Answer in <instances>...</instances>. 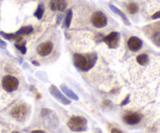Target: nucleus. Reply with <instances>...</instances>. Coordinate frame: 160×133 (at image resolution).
I'll use <instances>...</instances> for the list:
<instances>
[{
  "label": "nucleus",
  "mask_w": 160,
  "mask_h": 133,
  "mask_svg": "<svg viewBox=\"0 0 160 133\" xmlns=\"http://www.w3.org/2000/svg\"><path fill=\"white\" fill-rule=\"evenodd\" d=\"M152 18L153 20H156V19L160 18V11H159V12H156L155 14H153L152 17Z\"/></svg>",
  "instance_id": "nucleus-23"
},
{
  "label": "nucleus",
  "mask_w": 160,
  "mask_h": 133,
  "mask_svg": "<svg viewBox=\"0 0 160 133\" xmlns=\"http://www.w3.org/2000/svg\"><path fill=\"white\" fill-rule=\"evenodd\" d=\"M61 88H62V90L64 92V93H65V94L67 95L68 97H70V99H72V100H74V101H78V99H79V98H78V95H77L76 93H73L71 90H70L69 88H67V87L64 85L61 86Z\"/></svg>",
  "instance_id": "nucleus-14"
},
{
  "label": "nucleus",
  "mask_w": 160,
  "mask_h": 133,
  "mask_svg": "<svg viewBox=\"0 0 160 133\" xmlns=\"http://www.w3.org/2000/svg\"><path fill=\"white\" fill-rule=\"evenodd\" d=\"M16 48H17V49L20 50V51H21V53H23V54H25L26 53V47L24 46V45H20L19 44H16Z\"/></svg>",
  "instance_id": "nucleus-21"
},
{
  "label": "nucleus",
  "mask_w": 160,
  "mask_h": 133,
  "mask_svg": "<svg viewBox=\"0 0 160 133\" xmlns=\"http://www.w3.org/2000/svg\"><path fill=\"white\" fill-rule=\"evenodd\" d=\"M6 47V42L2 41V40L0 39V48H5Z\"/></svg>",
  "instance_id": "nucleus-25"
},
{
  "label": "nucleus",
  "mask_w": 160,
  "mask_h": 133,
  "mask_svg": "<svg viewBox=\"0 0 160 133\" xmlns=\"http://www.w3.org/2000/svg\"><path fill=\"white\" fill-rule=\"evenodd\" d=\"M129 101H130V95H128V96H127V97L125 98L123 101H122V103L120 105L121 106L126 105V104H128V103H129Z\"/></svg>",
  "instance_id": "nucleus-22"
},
{
  "label": "nucleus",
  "mask_w": 160,
  "mask_h": 133,
  "mask_svg": "<svg viewBox=\"0 0 160 133\" xmlns=\"http://www.w3.org/2000/svg\"><path fill=\"white\" fill-rule=\"evenodd\" d=\"M111 133H123V132H122L120 129H116V128H112V129H111Z\"/></svg>",
  "instance_id": "nucleus-24"
},
{
  "label": "nucleus",
  "mask_w": 160,
  "mask_h": 133,
  "mask_svg": "<svg viewBox=\"0 0 160 133\" xmlns=\"http://www.w3.org/2000/svg\"><path fill=\"white\" fill-rule=\"evenodd\" d=\"M53 51V44L51 41H45L38 45L37 48V53L41 57H47Z\"/></svg>",
  "instance_id": "nucleus-7"
},
{
  "label": "nucleus",
  "mask_w": 160,
  "mask_h": 133,
  "mask_svg": "<svg viewBox=\"0 0 160 133\" xmlns=\"http://www.w3.org/2000/svg\"><path fill=\"white\" fill-rule=\"evenodd\" d=\"M12 133H20V132H12Z\"/></svg>",
  "instance_id": "nucleus-28"
},
{
  "label": "nucleus",
  "mask_w": 160,
  "mask_h": 133,
  "mask_svg": "<svg viewBox=\"0 0 160 133\" xmlns=\"http://www.w3.org/2000/svg\"><path fill=\"white\" fill-rule=\"evenodd\" d=\"M72 17H73V12H72L71 9H69L68 12H67V16H66V20H65V23L67 27H70V23H71Z\"/></svg>",
  "instance_id": "nucleus-20"
},
{
  "label": "nucleus",
  "mask_w": 160,
  "mask_h": 133,
  "mask_svg": "<svg viewBox=\"0 0 160 133\" xmlns=\"http://www.w3.org/2000/svg\"><path fill=\"white\" fill-rule=\"evenodd\" d=\"M107 17L101 11H97L92 17V23L96 28H103L107 25Z\"/></svg>",
  "instance_id": "nucleus-6"
},
{
  "label": "nucleus",
  "mask_w": 160,
  "mask_h": 133,
  "mask_svg": "<svg viewBox=\"0 0 160 133\" xmlns=\"http://www.w3.org/2000/svg\"><path fill=\"white\" fill-rule=\"evenodd\" d=\"M96 59L95 55H90V57L87 58L83 55L75 54L73 55V62L75 66L79 70L88 71L95 64Z\"/></svg>",
  "instance_id": "nucleus-1"
},
{
  "label": "nucleus",
  "mask_w": 160,
  "mask_h": 133,
  "mask_svg": "<svg viewBox=\"0 0 160 133\" xmlns=\"http://www.w3.org/2000/svg\"><path fill=\"white\" fill-rule=\"evenodd\" d=\"M33 31V27L31 26H23V27L20 28L18 31H17L16 34L17 35H28V34H31Z\"/></svg>",
  "instance_id": "nucleus-17"
},
{
  "label": "nucleus",
  "mask_w": 160,
  "mask_h": 133,
  "mask_svg": "<svg viewBox=\"0 0 160 133\" xmlns=\"http://www.w3.org/2000/svg\"><path fill=\"white\" fill-rule=\"evenodd\" d=\"M49 6L52 10L62 12L67 8V2L65 0H51Z\"/></svg>",
  "instance_id": "nucleus-12"
},
{
  "label": "nucleus",
  "mask_w": 160,
  "mask_h": 133,
  "mask_svg": "<svg viewBox=\"0 0 160 133\" xmlns=\"http://www.w3.org/2000/svg\"><path fill=\"white\" fill-rule=\"evenodd\" d=\"M2 85L6 91H15L19 87V80L12 76H6L2 80Z\"/></svg>",
  "instance_id": "nucleus-5"
},
{
  "label": "nucleus",
  "mask_w": 160,
  "mask_h": 133,
  "mask_svg": "<svg viewBox=\"0 0 160 133\" xmlns=\"http://www.w3.org/2000/svg\"><path fill=\"white\" fill-rule=\"evenodd\" d=\"M0 34L2 37H4L6 40H17L18 41H20L22 39V37L20 35H17V34H7V33H5L3 31L0 32Z\"/></svg>",
  "instance_id": "nucleus-15"
},
{
  "label": "nucleus",
  "mask_w": 160,
  "mask_h": 133,
  "mask_svg": "<svg viewBox=\"0 0 160 133\" xmlns=\"http://www.w3.org/2000/svg\"><path fill=\"white\" fill-rule=\"evenodd\" d=\"M32 63L34 64V65H39V64L37 62H35V61H34V62H32Z\"/></svg>",
  "instance_id": "nucleus-27"
},
{
  "label": "nucleus",
  "mask_w": 160,
  "mask_h": 133,
  "mask_svg": "<svg viewBox=\"0 0 160 133\" xmlns=\"http://www.w3.org/2000/svg\"><path fill=\"white\" fill-rule=\"evenodd\" d=\"M145 33L155 45L160 47V22L147 26Z\"/></svg>",
  "instance_id": "nucleus-3"
},
{
  "label": "nucleus",
  "mask_w": 160,
  "mask_h": 133,
  "mask_svg": "<svg viewBox=\"0 0 160 133\" xmlns=\"http://www.w3.org/2000/svg\"><path fill=\"white\" fill-rule=\"evenodd\" d=\"M49 91L51 93V94L58 101H59L60 103H62L64 105H67V104H70L71 103V101L70 100L67 99L60 91L57 89V87L54 85H52L51 87L49 88Z\"/></svg>",
  "instance_id": "nucleus-9"
},
{
  "label": "nucleus",
  "mask_w": 160,
  "mask_h": 133,
  "mask_svg": "<svg viewBox=\"0 0 160 133\" xmlns=\"http://www.w3.org/2000/svg\"><path fill=\"white\" fill-rule=\"evenodd\" d=\"M103 40H104L105 43L108 45L109 48H117L118 47L119 40H120V33H110L106 37H104Z\"/></svg>",
  "instance_id": "nucleus-8"
},
{
  "label": "nucleus",
  "mask_w": 160,
  "mask_h": 133,
  "mask_svg": "<svg viewBox=\"0 0 160 133\" xmlns=\"http://www.w3.org/2000/svg\"><path fill=\"white\" fill-rule=\"evenodd\" d=\"M109 8H110L111 10H112V12H114L116 14H117V15H119L120 17H121L122 20H123V22H124L125 24L128 25V26L131 25V23H130L129 20H128V18L127 17V16L125 15L124 12H122L120 9H119L118 8H117L116 6H114L113 5H112V4H109Z\"/></svg>",
  "instance_id": "nucleus-13"
},
{
  "label": "nucleus",
  "mask_w": 160,
  "mask_h": 133,
  "mask_svg": "<svg viewBox=\"0 0 160 133\" xmlns=\"http://www.w3.org/2000/svg\"><path fill=\"white\" fill-rule=\"evenodd\" d=\"M127 9L131 14H135L138 11V6L134 2H131L127 6Z\"/></svg>",
  "instance_id": "nucleus-18"
},
{
  "label": "nucleus",
  "mask_w": 160,
  "mask_h": 133,
  "mask_svg": "<svg viewBox=\"0 0 160 133\" xmlns=\"http://www.w3.org/2000/svg\"><path fill=\"white\" fill-rule=\"evenodd\" d=\"M29 114V107L26 104H20L11 110L10 115L18 121H23Z\"/></svg>",
  "instance_id": "nucleus-4"
},
{
  "label": "nucleus",
  "mask_w": 160,
  "mask_h": 133,
  "mask_svg": "<svg viewBox=\"0 0 160 133\" xmlns=\"http://www.w3.org/2000/svg\"><path fill=\"white\" fill-rule=\"evenodd\" d=\"M142 41L141 39H139L137 37H130L128 41V48L133 52L139 51L142 47Z\"/></svg>",
  "instance_id": "nucleus-11"
},
{
  "label": "nucleus",
  "mask_w": 160,
  "mask_h": 133,
  "mask_svg": "<svg viewBox=\"0 0 160 133\" xmlns=\"http://www.w3.org/2000/svg\"><path fill=\"white\" fill-rule=\"evenodd\" d=\"M88 121L81 116H73L67 122V126L73 132H84L87 129Z\"/></svg>",
  "instance_id": "nucleus-2"
},
{
  "label": "nucleus",
  "mask_w": 160,
  "mask_h": 133,
  "mask_svg": "<svg viewBox=\"0 0 160 133\" xmlns=\"http://www.w3.org/2000/svg\"><path fill=\"white\" fill-rule=\"evenodd\" d=\"M149 62V58L148 55L142 54L137 57V62L141 65H146Z\"/></svg>",
  "instance_id": "nucleus-16"
},
{
  "label": "nucleus",
  "mask_w": 160,
  "mask_h": 133,
  "mask_svg": "<svg viewBox=\"0 0 160 133\" xmlns=\"http://www.w3.org/2000/svg\"><path fill=\"white\" fill-rule=\"evenodd\" d=\"M31 133H46V132L42 130H34V131H32V132Z\"/></svg>",
  "instance_id": "nucleus-26"
},
{
  "label": "nucleus",
  "mask_w": 160,
  "mask_h": 133,
  "mask_svg": "<svg viewBox=\"0 0 160 133\" xmlns=\"http://www.w3.org/2000/svg\"><path fill=\"white\" fill-rule=\"evenodd\" d=\"M142 115L138 113H129L123 117V121L129 126H134L138 124L142 120Z\"/></svg>",
  "instance_id": "nucleus-10"
},
{
  "label": "nucleus",
  "mask_w": 160,
  "mask_h": 133,
  "mask_svg": "<svg viewBox=\"0 0 160 133\" xmlns=\"http://www.w3.org/2000/svg\"><path fill=\"white\" fill-rule=\"evenodd\" d=\"M44 11H45V8H44L43 5L40 4L38 6V9L36 12H34V17H37L38 20H41L42 18V16L44 14Z\"/></svg>",
  "instance_id": "nucleus-19"
}]
</instances>
